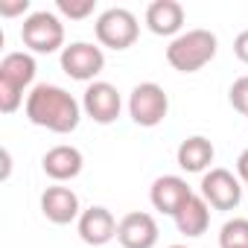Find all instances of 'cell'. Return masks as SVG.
<instances>
[{"mask_svg": "<svg viewBox=\"0 0 248 248\" xmlns=\"http://www.w3.org/2000/svg\"><path fill=\"white\" fill-rule=\"evenodd\" d=\"M82 111L99 126H111L123 111V96L111 82H91L82 96Z\"/></svg>", "mask_w": 248, "mask_h": 248, "instance_id": "9", "label": "cell"}, {"mask_svg": "<svg viewBox=\"0 0 248 248\" xmlns=\"http://www.w3.org/2000/svg\"><path fill=\"white\" fill-rule=\"evenodd\" d=\"M199 190H202L199 196H202L213 210H236L239 202H242L239 175H233V172L225 170V167H210V170L202 175Z\"/></svg>", "mask_w": 248, "mask_h": 248, "instance_id": "7", "label": "cell"}, {"mask_svg": "<svg viewBox=\"0 0 248 248\" xmlns=\"http://www.w3.org/2000/svg\"><path fill=\"white\" fill-rule=\"evenodd\" d=\"M170 248H187V245H170Z\"/></svg>", "mask_w": 248, "mask_h": 248, "instance_id": "25", "label": "cell"}, {"mask_svg": "<svg viewBox=\"0 0 248 248\" xmlns=\"http://www.w3.org/2000/svg\"><path fill=\"white\" fill-rule=\"evenodd\" d=\"M236 175L248 184V149H242L239 158H236Z\"/></svg>", "mask_w": 248, "mask_h": 248, "instance_id": "23", "label": "cell"}, {"mask_svg": "<svg viewBox=\"0 0 248 248\" xmlns=\"http://www.w3.org/2000/svg\"><path fill=\"white\" fill-rule=\"evenodd\" d=\"M24 12H30V0H12V3L0 0V15L3 18H15V15H24Z\"/></svg>", "mask_w": 248, "mask_h": 248, "instance_id": "21", "label": "cell"}, {"mask_svg": "<svg viewBox=\"0 0 248 248\" xmlns=\"http://www.w3.org/2000/svg\"><path fill=\"white\" fill-rule=\"evenodd\" d=\"M172 219H175L178 233H184V236H202L207 231V225H210V204L202 196L193 193Z\"/></svg>", "mask_w": 248, "mask_h": 248, "instance_id": "17", "label": "cell"}, {"mask_svg": "<svg viewBox=\"0 0 248 248\" xmlns=\"http://www.w3.org/2000/svg\"><path fill=\"white\" fill-rule=\"evenodd\" d=\"M219 41L210 30H187L167 47V62L178 73H199L204 64L216 59Z\"/></svg>", "mask_w": 248, "mask_h": 248, "instance_id": "2", "label": "cell"}, {"mask_svg": "<svg viewBox=\"0 0 248 248\" xmlns=\"http://www.w3.org/2000/svg\"><path fill=\"white\" fill-rule=\"evenodd\" d=\"M146 27L155 35L178 38L184 27V6L178 0H155V3L146 6Z\"/></svg>", "mask_w": 248, "mask_h": 248, "instance_id": "14", "label": "cell"}, {"mask_svg": "<svg viewBox=\"0 0 248 248\" xmlns=\"http://www.w3.org/2000/svg\"><path fill=\"white\" fill-rule=\"evenodd\" d=\"M158 222L152 213H143V210H132L120 219L117 225V242L123 248H155L158 245Z\"/></svg>", "mask_w": 248, "mask_h": 248, "instance_id": "10", "label": "cell"}, {"mask_svg": "<svg viewBox=\"0 0 248 248\" xmlns=\"http://www.w3.org/2000/svg\"><path fill=\"white\" fill-rule=\"evenodd\" d=\"M228 99H231V105H233L239 114H245V117H248V76H239V79L231 85Z\"/></svg>", "mask_w": 248, "mask_h": 248, "instance_id": "20", "label": "cell"}, {"mask_svg": "<svg viewBox=\"0 0 248 248\" xmlns=\"http://www.w3.org/2000/svg\"><path fill=\"white\" fill-rule=\"evenodd\" d=\"M117 225L120 222L114 219V213L108 207H102V204H93V207L82 210V216L76 219V228H79L82 242L85 245H93V248L111 242L117 236Z\"/></svg>", "mask_w": 248, "mask_h": 248, "instance_id": "11", "label": "cell"}, {"mask_svg": "<svg viewBox=\"0 0 248 248\" xmlns=\"http://www.w3.org/2000/svg\"><path fill=\"white\" fill-rule=\"evenodd\" d=\"M56 9L70 21H85L88 15H93L96 0H56Z\"/></svg>", "mask_w": 248, "mask_h": 248, "instance_id": "19", "label": "cell"}, {"mask_svg": "<svg viewBox=\"0 0 248 248\" xmlns=\"http://www.w3.org/2000/svg\"><path fill=\"white\" fill-rule=\"evenodd\" d=\"M213 158H216V149L202 135L184 138L181 146H178V152H175V161H178V167L184 172H202V175L207 172V167L213 164Z\"/></svg>", "mask_w": 248, "mask_h": 248, "instance_id": "16", "label": "cell"}, {"mask_svg": "<svg viewBox=\"0 0 248 248\" xmlns=\"http://www.w3.org/2000/svg\"><path fill=\"white\" fill-rule=\"evenodd\" d=\"M102 67H105V53L96 44L73 41L62 50V70L76 82H96Z\"/></svg>", "mask_w": 248, "mask_h": 248, "instance_id": "8", "label": "cell"}, {"mask_svg": "<svg viewBox=\"0 0 248 248\" xmlns=\"http://www.w3.org/2000/svg\"><path fill=\"white\" fill-rule=\"evenodd\" d=\"M21 41L30 53L38 56H50L56 50H64V24L56 12L38 9L30 18H24L21 27Z\"/></svg>", "mask_w": 248, "mask_h": 248, "instance_id": "4", "label": "cell"}, {"mask_svg": "<svg viewBox=\"0 0 248 248\" xmlns=\"http://www.w3.org/2000/svg\"><path fill=\"white\" fill-rule=\"evenodd\" d=\"M27 120L32 126H41L47 132L56 135H70L79 129V120H82V102L67 93L59 85H35L27 93Z\"/></svg>", "mask_w": 248, "mask_h": 248, "instance_id": "1", "label": "cell"}, {"mask_svg": "<svg viewBox=\"0 0 248 248\" xmlns=\"http://www.w3.org/2000/svg\"><path fill=\"white\" fill-rule=\"evenodd\" d=\"M190 196H193V190H190V184H187L181 175H161V178H155L152 187H149V202H152V207L161 210V213H167V216H175V213L184 207V202H187Z\"/></svg>", "mask_w": 248, "mask_h": 248, "instance_id": "12", "label": "cell"}, {"mask_svg": "<svg viewBox=\"0 0 248 248\" xmlns=\"http://www.w3.org/2000/svg\"><path fill=\"white\" fill-rule=\"evenodd\" d=\"M9 170H12V158H9V149H3V178H9Z\"/></svg>", "mask_w": 248, "mask_h": 248, "instance_id": "24", "label": "cell"}, {"mask_svg": "<svg viewBox=\"0 0 248 248\" xmlns=\"http://www.w3.org/2000/svg\"><path fill=\"white\" fill-rule=\"evenodd\" d=\"M35 59L32 53H6L0 62V111L15 114L24 102V91L35 82Z\"/></svg>", "mask_w": 248, "mask_h": 248, "instance_id": "3", "label": "cell"}, {"mask_svg": "<svg viewBox=\"0 0 248 248\" xmlns=\"http://www.w3.org/2000/svg\"><path fill=\"white\" fill-rule=\"evenodd\" d=\"M82 167H85L82 152H79L76 146H67V143L47 149L44 158H41V170H44L53 181H59V184H62V181H73V178L82 172Z\"/></svg>", "mask_w": 248, "mask_h": 248, "instance_id": "15", "label": "cell"}, {"mask_svg": "<svg viewBox=\"0 0 248 248\" xmlns=\"http://www.w3.org/2000/svg\"><path fill=\"white\" fill-rule=\"evenodd\" d=\"M93 32H96V41L108 50H129L138 35H140V24L135 18L132 9H123V6H111L105 9L96 24H93Z\"/></svg>", "mask_w": 248, "mask_h": 248, "instance_id": "5", "label": "cell"}, {"mask_svg": "<svg viewBox=\"0 0 248 248\" xmlns=\"http://www.w3.org/2000/svg\"><path fill=\"white\" fill-rule=\"evenodd\" d=\"M233 53L242 64H248V30H242L236 38H233Z\"/></svg>", "mask_w": 248, "mask_h": 248, "instance_id": "22", "label": "cell"}, {"mask_svg": "<svg viewBox=\"0 0 248 248\" xmlns=\"http://www.w3.org/2000/svg\"><path fill=\"white\" fill-rule=\"evenodd\" d=\"M219 248H248V219H228L219 231Z\"/></svg>", "mask_w": 248, "mask_h": 248, "instance_id": "18", "label": "cell"}, {"mask_svg": "<svg viewBox=\"0 0 248 248\" xmlns=\"http://www.w3.org/2000/svg\"><path fill=\"white\" fill-rule=\"evenodd\" d=\"M170 96L158 82H140L129 93V117L143 129H155L167 120Z\"/></svg>", "mask_w": 248, "mask_h": 248, "instance_id": "6", "label": "cell"}, {"mask_svg": "<svg viewBox=\"0 0 248 248\" xmlns=\"http://www.w3.org/2000/svg\"><path fill=\"white\" fill-rule=\"evenodd\" d=\"M41 213L44 219H50L53 225H70L73 219L82 216V207H79V196L70 190V187H62V184H53L41 193Z\"/></svg>", "mask_w": 248, "mask_h": 248, "instance_id": "13", "label": "cell"}]
</instances>
